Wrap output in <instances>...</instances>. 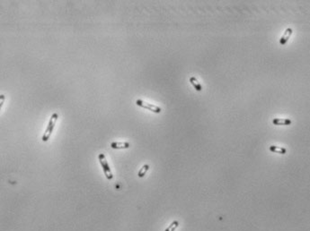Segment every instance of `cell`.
Segmentation results:
<instances>
[{"mask_svg":"<svg viewBox=\"0 0 310 231\" xmlns=\"http://www.w3.org/2000/svg\"><path fill=\"white\" fill-rule=\"evenodd\" d=\"M292 29H290V28H288L286 31H285V33H284V34H283V36L281 38V40H280V43H281V45H285L287 42H288V40H289V39L290 38V36H291V34H292Z\"/></svg>","mask_w":310,"mask_h":231,"instance_id":"obj_6","label":"cell"},{"mask_svg":"<svg viewBox=\"0 0 310 231\" xmlns=\"http://www.w3.org/2000/svg\"><path fill=\"white\" fill-rule=\"evenodd\" d=\"M269 150L271 152H274V153H279V154H285L287 151L285 148L283 147H280V146H275V145H271L270 146Z\"/></svg>","mask_w":310,"mask_h":231,"instance_id":"obj_7","label":"cell"},{"mask_svg":"<svg viewBox=\"0 0 310 231\" xmlns=\"http://www.w3.org/2000/svg\"><path fill=\"white\" fill-rule=\"evenodd\" d=\"M190 82H191V83L192 84V86L194 87V89H195L196 91H198V92H201L202 90V85H201V83L198 82V80L196 79L195 77H191L190 78Z\"/></svg>","mask_w":310,"mask_h":231,"instance_id":"obj_8","label":"cell"},{"mask_svg":"<svg viewBox=\"0 0 310 231\" xmlns=\"http://www.w3.org/2000/svg\"><path fill=\"white\" fill-rule=\"evenodd\" d=\"M178 226H179V222L177 220H175L174 222L171 223V225L165 231H175V229L177 228Z\"/></svg>","mask_w":310,"mask_h":231,"instance_id":"obj_10","label":"cell"},{"mask_svg":"<svg viewBox=\"0 0 310 231\" xmlns=\"http://www.w3.org/2000/svg\"><path fill=\"white\" fill-rule=\"evenodd\" d=\"M136 104L143 108L148 109V110H150V111H152V112L154 113H156V114L161 113V108L158 106L151 104V103H148V102H145V101H143L141 99H137L136 100Z\"/></svg>","mask_w":310,"mask_h":231,"instance_id":"obj_3","label":"cell"},{"mask_svg":"<svg viewBox=\"0 0 310 231\" xmlns=\"http://www.w3.org/2000/svg\"><path fill=\"white\" fill-rule=\"evenodd\" d=\"M129 143L127 142H113L111 143V147L113 149L120 150V149H128L129 148Z\"/></svg>","mask_w":310,"mask_h":231,"instance_id":"obj_4","label":"cell"},{"mask_svg":"<svg viewBox=\"0 0 310 231\" xmlns=\"http://www.w3.org/2000/svg\"><path fill=\"white\" fill-rule=\"evenodd\" d=\"M98 158H99V162H100L102 168V170L104 172V175H105L106 178L108 180H112V179L113 178V173L111 171V168L109 167V164H108L107 160L105 158L104 154L100 153L99 156H98Z\"/></svg>","mask_w":310,"mask_h":231,"instance_id":"obj_2","label":"cell"},{"mask_svg":"<svg viewBox=\"0 0 310 231\" xmlns=\"http://www.w3.org/2000/svg\"><path fill=\"white\" fill-rule=\"evenodd\" d=\"M149 169V166L148 165H144L143 167H142L141 168H140V170L139 171V174H138V176L139 177V178H143L146 174H147V172H148V170Z\"/></svg>","mask_w":310,"mask_h":231,"instance_id":"obj_9","label":"cell"},{"mask_svg":"<svg viewBox=\"0 0 310 231\" xmlns=\"http://www.w3.org/2000/svg\"><path fill=\"white\" fill-rule=\"evenodd\" d=\"M58 118H59V115L57 113H54L53 115L51 116V118H50V121H49L47 128H46L45 132H44L43 135H42V138H41V140L43 142H47L48 140L50 139L51 133L53 132V129L54 127H55V125H56V122H57Z\"/></svg>","mask_w":310,"mask_h":231,"instance_id":"obj_1","label":"cell"},{"mask_svg":"<svg viewBox=\"0 0 310 231\" xmlns=\"http://www.w3.org/2000/svg\"><path fill=\"white\" fill-rule=\"evenodd\" d=\"M272 123L275 126H290L291 125V120L289 118H274Z\"/></svg>","mask_w":310,"mask_h":231,"instance_id":"obj_5","label":"cell"}]
</instances>
